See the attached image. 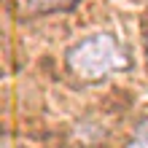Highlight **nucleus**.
<instances>
[{"mask_svg":"<svg viewBox=\"0 0 148 148\" xmlns=\"http://www.w3.org/2000/svg\"><path fill=\"white\" fill-rule=\"evenodd\" d=\"M127 148H148V116L135 127V132H132V137H129Z\"/></svg>","mask_w":148,"mask_h":148,"instance_id":"obj_3","label":"nucleus"},{"mask_svg":"<svg viewBox=\"0 0 148 148\" xmlns=\"http://www.w3.org/2000/svg\"><path fill=\"white\" fill-rule=\"evenodd\" d=\"M16 14L22 16H40V14H57V11H70L78 5V0H11Z\"/></svg>","mask_w":148,"mask_h":148,"instance_id":"obj_2","label":"nucleus"},{"mask_svg":"<svg viewBox=\"0 0 148 148\" xmlns=\"http://www.w3.org/2000/svg\"><path fill=\"white\" fill-rule=\"evenodd\" d=\"M65 62H67V70L81 81H102L110 73L127 70L132 59L113 35L97 32V35H89L67 49Z\"/></svg>","mask_w":148,"mask_h":148,"instance_id":"obj_1","label":"nucleus"}]
</instances>
